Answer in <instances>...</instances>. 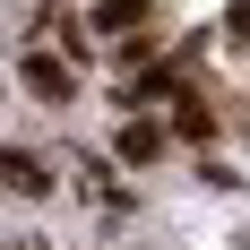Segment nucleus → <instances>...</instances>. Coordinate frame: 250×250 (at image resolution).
Segmentation results:
<instances>
[{"mask_svg": "<svg viewBox=\"0 0 250 250\" xmlns=\"http://www.w3.org/2000/svg\"><path fill=\"white\" fill-rule=\"evenodd\" d=\"M9 190H18V199H26V190L43 199V190H52V173H43V164H35V155H9Z\"/></svg>", "mask_w": 250, "mask_h": 250, "instance_id": "f257e3e1", "label": "nucleus"}]
</instances>
